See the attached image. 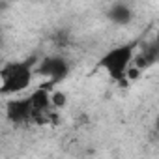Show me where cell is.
I'll return each instance as SVG.
<instances>
[{
  "mask_svg": "<svg viewBox=\"0 0 159 159\" xmlns=\"http://www.w3.org/2000/svg\"><path fill=\"white\" fill-rule=\"evenodd\" d=\"M32 67H34V60H25V62H11L6 64L4 69L0 71L2 77V92L4 96L8 94H19L23 90H26L32 83Z\"/></svg>",
  "mask_w": 159,
  "mask_h": 159,
  "instance_id": "obj_1",
  "label": "cell"
},
{
  "mask_svg": "<svg viewBox=\"0 0 159 159\" xmlns=\"http://www.w3.org/2000/svg\"><path fill=\"white\" fill-rule=\"evenodd\" d=\"M133 58H135V43L118 45L101 56L99 67H103L114 81H124L127 69L133 64Z\"/></svg>",
  "mask_w": 159,
  "mask_h": 159,
  "instance_id": "obj_2",
  "label": "cell"
},
{
  "mask_svg": "<svg viewBox=\"0 0 159 159\" xmlns=\"http://www.w3.org/2000/svg\"><path fill=\"white\" fill-rule=\"evenodd\" d=\"M36 71H38L39 75L49 77V81L54 84V83L62 81V79L67 75L69 66H67V62H66L64 58H60V56H47V58L41 60V64L36 67Z\"/></svg>",
  "mask_w": 159,
  "mask_h": 159,
  "instance_id": "obj_3",
  "label": "cell"
},
{
  "mask_svg": "<svg viewBox=\"0 0 159 159\" xmlns=\"http://www.w3.org/2000/svg\"><path fill=\"white\" fill-rule=\"evenodd\" d=\"M6 116L13 122V124H23L32 120L34 116V109H32V101L30 96L25 99H11L6 105Z\"/></svg>",
  "mask_w": 159,
  "mask_h": 159,
  "instance_id": "obj_4",
  "label": "cell"
},
{
  "mask_svg": "<svg viewBox=\"0 0 159 159\" xmlns=\"http://www.w3.org/2000/svg\"><path fill=\"white\" fill-rule=\"evenodd\" d=\"M109 19L116 25H125L131 21V10L125 6V4H116L111 8L109 11Z\"/></svg>",
  "mask_w": 159,
  "mask_h": 159,
  "instance_id": "obj_5",
  "label": "cell"
},
{
  "mask_svg": "<svg viewBox=\"0 0 159 159\" xmlns=\"http://www.w3.org/2000/svg\"><path fill=\"white\" fill-rule=\"evenodd\" d=\"M51 99H52V107H56V109H60V107H64V105L67 103V98H66L64 92H54V94H51Z\"/></svg>",
  "mask_w": 159,
  "mask_h": 159,
  "instance_id": "obj_6",
  "label": "cell"
},
{
  "mask_svg": "<svg viewBox=\"0 0 159 159\" xmlns=\"http://www.w3.org/2000/svg\"><path fill=\"white\" fill-rule=\"evenodd\" d=\"M155 125H157V129H159V116H157V120H155Z\"/></svg>",
  "mask_w": 159,
  "mask_h": 159,
  "instance_id": "obj_7",
  "label": "cell"
}]
</instances>
